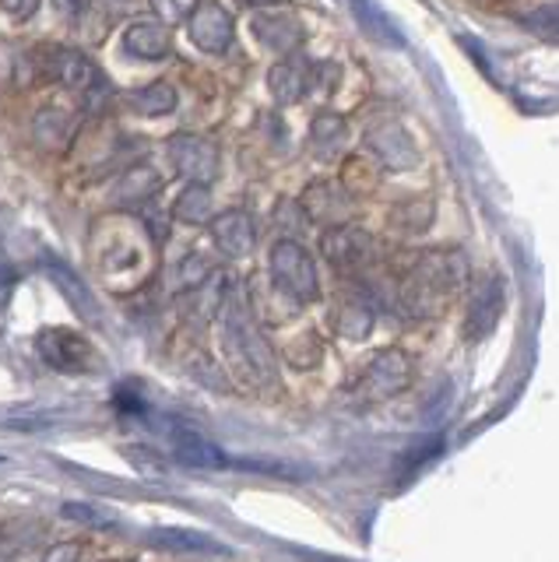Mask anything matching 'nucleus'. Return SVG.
<instances>
[{
  "mask_svg": "<svg viewBox=\"0 0 559 562\" xmlns=\"http://www.w3.org/2000/svg\"><path fill=\"white\" fill-rule=\"evenodd\" d=\"M4 14H14V18H25V14H36L40 11V4H22V8H14V4H4L0 8Z\"/></svg>",
  "mask_w": 559,
  "mask_h": 562,
  "instance_id": "obj_30",
  "label": "nucleus"
},
{
  "mask_svg": "<svg viewBox=\"0 0 559 562\" xmlns=\"http://www.w3.org/2000/svg\"><path fill=\"white\" fill-rule=\"evenodd\" d=\"M46 70L54 75V81H60L64 88H71V92H78V95H89V92H99V88H107V78L99 75L96 60L85 57L81 49H71V46L49 49Z\"/></svg>",
  "mask_w": 559,
  "mask_h": 562,
  "instance_id": "obj_13",
  "label": "nucleus"
},
{
  "mask_svg": "<svg viewBox=\"0 0 559 562\" xmlns=\"http://www.w3.org/2000/svg\"><path fill=\"white\" fill-rule=\"evenodd\" d=\"M46 271H49V278H54V285H57L67 299H71V306L85 316V321H92V324L102 321L96 295L89 292V285H85V281H81L71 268H64V263H46Z\"/></svg>",
  "mask_w": 559,
  "mask_h": 562,
  "instance_id": "obj_22",
  "label": "nucleus"
},
{
  "mask_svg": "<svg viewBox=\"0 0 559 562\" xmlns=\"http://www.w3.org/2000/svg\"><path fill=\"white\" fill-rule=\"evenodd\" d=\"M254 35L282 57H295V49L303 43V25L286 11H260L254 18Z\"/></svg>",
  "mask_w": 559,
  "mask_h": 562,
  "instance_id": "obj_18",
  "label": "nucleus"
},
{
  "mask_svg": "<svg viewBox=\"0 0 559 562\" xmlns=\"http://www.w3.org/2000/svg\"><path fill=\"white\" fill-rule=\"evenodd\" d=\"M503 316V278L500 274H485L476 281V289L468 295L465 306V338L468 341H482L496 330Z\"/></svg>",
  "mask_w": 559,
  "mask_h": 562,
  "instance_id": "obj_9",
  "label": "nucleus"
},
{
  "mask_svg": "<svg viewBox=\"0 0 559 562\" xmlns=\"http://www.w3.org/2000/svg\"><path fill=\"white\" fill-rule=\"evenodd\" d=\"M148 541L155 549H166L177 555H230V549H225L222 541H215L204 531H187V527H155Z\"/></svg>",
  "mask_w": 559,
  "mask_h": 562,
  "instance_id": "obj_19",
  "label": "nucleus"
},
{
  "mask_svg": "<svg viewBox=\"0 0 559 562\" xmlns=\"http://www.w3.org/2000/svg\"><path fill=\"white\" fill-rule=\"evenodd\" d=\"M85 559V549L78 541H64V544H54V549H46L40 562H81Z\"/></svg>",
  "mask_w": 559,
  "mask_h": 562,
  "instance_id": "obj_29",
  "label": "nucleus"
},
{
  "mask_svg": "<svg viewBox=\"0 0 559 562\" xmlns=\"http://www.w3.org/2000/svg\"><path fill=\"white\" fill-rule=\"evenodd\" d=\"M468 281V257L461 250H423L398 285V306L409 316L444 313V303Z\"/></svg>",
  "mask_w": 559,
  "mask_h": 562,
  "instance_id": "obj_2",
  "label": "nucleus"
},
{
  "mask_svg": "<svg viewBox=\"0 0 559 562\" xmlns=\"http://www.w3.org/2000/svg\"><path fill=\"white\" fill-rule=\"evenodd\" d=\"M219 321H222L225 359H230V366L236 369V376L247 380L250 386H260V391L275 386L278 383L275 351L265 338V330H260V324H257L247 292H243L239 285L230 289V299H225Z\"/></svg>",
  "mask_w": 559,
  "mask_h": 562,
  "instance_id": "obj_1",
  "label": "nucleus"
},
{
  "mask_svg": "<svg viewBox=\"0 0 559 562\" xmlns=\"http://www.w3.org/2000/svg\"><path fill=\"white\" fill-rule=\"evenodd\" d=\"M429 222H433V201L426 198V193L405 198L394 207V225L405 228V233H426Z\"/></svg>",
  "mask_w": 559,
  "mask_h": 562,
  "instance_id": "obj_25",
  "label": "nucleus"
},
{
  "mask_svg": "<svg viewBox=\"0 0 559 562\" xmlns=\"http://www.w3.org/2000/svg\"><path fill=\"white\" fill-rule=\"evenodd\" d=\"M172 218L180 225H208L215 215H212V187L204 183H187L177 201H172Z\"/></svg>",
  "mask_w": 559,
  "mask_h": 562,
  "instance_id": "obj_23",
  "label": "nucleus"
},
{
  "mask_svg": "<svg viewBox=\"0 0 559 562\" xmlns=\"http://www.w3.org/2000/svg\"><path fill=\"white\" fill-rule=\"evenodd\" d=\"M36 351L49 369H57L64 376H96L102 373V366H107V359L99 356V348L89 338H81L78 330H64V327L40 330Z\"/></svg>",
  "mask_w": 559,
  "mask_h": 562,
  "instance_id": "obj_4",
  "label": "nucleus"
},
{
  "mask_svg": "<svg viewBox=\"0 0 559 562\" xmlns=\"http://www.w3.org/2000/svg\"><path fill=\"white\" fill-rule=\"evenodd\" d=\"M60 517L75 520L81 527H92V531H116V527H120V520L110 517L107 509H99L92 503H75V499L71 503H60Z\"/></svg>",
  "mask_w": 559,
  "mask_h": 562,
  "instance_id": "obj_26",
  "label": "nucleus"
},
{
  "mask_svg": "<svg viewBox=\"0 0 559 562\" xmlns=\"http://www.w3.org/2000/svg\"><path fill=\"white\" fill-rule=\"evenodd\" d=\"M313 85V64L300 57H286L268 70V92L278 105H292L300 102Z\"/></svg>",
  "mask_w": 559,
  "mask_h": 562,
  "instance_id": "obj_17",
  "label": "nucleus"
},
{
  "mask_svg": "<svg viewBox=\"0 0 559 562\" xmlns=\"http://www.w3.org/2000/svg\"><path fill=\"white\" fill-rule=\"evenodd\" d=\"M169 158L187 183L208 187L219 176V148H215V140H208L201 134H172Z\"/></svg>",
  "mask_w": 559,
  "mask_h": 562,
  "instance_id": "obj_8",
  "label": "nucleus"
},
{
  "mask_svg": "<svg viewBox=\"0 0 559 562\" xmlns=\"http://www.w3.org/2000/svg\"><path fill=\"white\" fill-rule=\"evenodd\" d=\"M412 383V356L401 348H383L359 369L353 380V397L362 404H377L401 394Z\"/></svg>",
  "mask_w": 559,
  "mask_h": 562,
  "instance_id": "obj_5",
  "label": "nucleus"
},
{
  "mask_svg": "<svg viewBox=\"0 0 559 562\" xmlns=\"http://www.w3.org/2000/svg\"><path fill=\"white\" fill-rule=\"evenodd\" d=\"M166 439H169V453L177 464L187 468H201V471H222L233 468V457L225 453L219 443H212L208 436H201L190 426H166Z\"/></svg>",
  "mask_w": 559,
  "mask_h": 562,
  "instance_id": "obj_12",
  "label": "nucleus"
},
{
  "mask_svg": "<svg viewBox=\"0 0 559 562\" xmlns=\"http://www.w3.org/2000/svg\"><path fill=\"white\" fill-rule=\"evenodd\" d=\"M303 215L306 222H317L324 225V233L327 228H338V225H348V218H353V190L342 187V183H331V180H317V183H310L306 193H303Z\"/></svg>",
  "mask_w": 559,
  "mask_h": 562,
  "instance_id": "obj_10",
  "label": "nucleus"
},
{
  "mask_svg": "<svg viewBox=\"0 0 559 562\" xmlns=\"http://www.w3.org/2000/svg\"><path fill=\"white\" fill-rule=\"evenodd\" d=\"M208 233H212V243L225 257H250L254 246H257V225L254 215L243 207H230V211H219V215L208 222Z\"/></svg>",
  "mask_w": 559,
  "mask_h": 562,
  "instance_id": "obj_14",
  "label": "nucleus"
},
{
  "mask_svg": "<svg viewBox=\"0 0 559 562\" xmlns=\"http://www.w3.org/2000/svg\"><path fill=\"white\" fill-rule=\"evenodd\" d=\"M187 35L201 53H225L236 40V25H233V14L225 11L222 4H198L187 11Z\"/></svg>",
  "mask_w": 559,
  "mask_h": 562,
  "instance_id": "obj_11",
  "label": "nucleus"
},
{
  "mask_svg": "<svg viewBox=\"0 0 559 562\" xmlns=\"http://www.w3.org/2000/svg\"><path fill=\"white\" fill-rule=\"evenodd\" d=\"M373 310H377V303L362 285L348 289L338 295L335 310H331V327H335V334H342V338H348V341H362V338H370V330H373V321H377Z\"/></svg>",
  "mask_w": 559,
  "mask_h": 562,
  "instance_id": "obj_15",
  "label": "nucleus"
},
{
  "mask_svg": "<svg viewBox=\"0 0 559 562\" xmlns=\"http://www.w3.org/2000/svg\"><path fill=\"white\" fill-rule=\"evenodd\" d=\"M159 187H163V176L159 172H155L152 166H137V169H127L124 176H120L116 198L120 201H145Z\"/></svg>",
  "mask_w": 559,
  "mask_h": 562,
  "instance_id": "obj_24",
  "label": "nucleus"
},
{
  "mask_svg": "<svg viewBox=\"0 0 559 562\" xmlns=\"http://www.w3.org/2000/svg\"><path fill=\"white\" fill-rule=\"evenodd\" d=\"M321 254L327 257V263H335L338 271L359 274L370 268V263H377V239L366 233V228L348 222L338 228H327L321 236Z\"/></svg>",
  "mask_w": 559,
  "mask_h": 562,
  "instance_id": "obj_7",
  "label": "nucleus"
},
{
  "mask_svg": "<svg viewBox=\"0 0 559 562\" xmlns=\"http://www.w3.org/2000/svg\"><path fill=\"white\" fill-rule=\"evenodd\" d=\"M124 102L137 116H169L180 105V92L169 81H148V85H137L134 92H127Z\"/></svg>",
  "mask_w": 559,
  "mask_h": 562,
  "instance_id": "obj_20",
  "label": "nucleus"
},
{
  "mask_svg": "<svg viewBox=\"0 0 559 562\" xmlns=\"http://www.w3.org/2000/svg\"><path fill=\"white\" fill-rule=\"evenodd\" d=\"M348 140V120L342 113H317L310 120V151L317 158H335Z\"/></svg>",
  "mask_w": 559,
  "mask_h": 562,
  "instance_id": "obj_21",
  "label": "nucleus"
},
{
  "mask_svg": "<svg viewBox=\"0 0 559 562\" xmlns=\"http://www.w3.org/2000/svg\"><path fill=\"white\" fill-rule=\"evenodd\" d=\"M366 151L377 158L380 169H391V172H409L418 166L415 140L394 116H380L377 123L366 127Z\"/></svg>",
  "mask_w": 559,
  "mask_h": 562,
  "instance_id": "obj_6",
  "label": "nucleus"
},
{
  "mask_svg": "<svg viewBox=\"0 0 559 562\" xmlns=\"http://www.w3.org/2000/svg\"><path fill=\"white\" fill-rule=\"evenodd\" d=\"M113 404H116V412H124V415H145L148 412V401L142 394H134L131 386H116Z\"/></svg>",
  "mask_w": 559,
  "mask_h": 562,
  "instance_id": "obj_28",
  "label": "nucleus"
},
{
  "mask_svg": "<svg viewBox=\"0 0 559 562\" xmlns=\"http://www.w3.org/2000/svg\"><path fill=\"white\" fill-rule=\"evenodd\" d=\"M268 271L275 289L286 299L300 306H310L321 299V274H317V260L306 250L300 239H278L268 254Z\"/></svg>",
  "mask_w": 559,
  "mask_h": 562,
  "instance_id": "obj_3",
  "label": "nucleus"
},
{
  "mask_svg": "<svg viewBox=\"0 0 559 562\" xmlns=\"http://www.w3.org/2000/svg\"><path fill=\"white\" fill-rule=\"evenodd\" d=\"M127 57L134 60H166L172 53V35L169 25L159 18H137L124 29V40H120Z\"/></svg>",
  "mask_w": 559,
  "mask_h": 562,
  "instance_id": "obj_16",
  "label": "nucleus"
},
{
  "mask_svg": "<svg viewBox=\"0 0 559 562\" xmlns=\"http://www.w3.org/2000/svg\"><path fill=\"white\" fill-rule=\"evenodd\" d=\"M521 25H528L538 35H549V40H559V4H538L521 11Z\"/></svg>",
  "mask_w": 559,
  "mask_h": 562,
  "instance_id": "obj_27",
  "label": "nucleus"
}]
</instances>
